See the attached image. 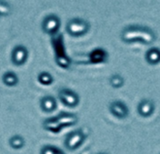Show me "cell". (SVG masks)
Wrapping results in <instances>:
<instances>
[{"label": "cell", "instance_id": "e0dca14e", "mask_svg": "<svg viewBox=\"0 0 160 154\" xmlns=\"http://www.w3.org/2000/svg\"><path fill=\"white\" fill-rule=\"evenodd\" d=\"M124 83H125V79L119 74H114L110 78V84L114 89H118V88L123 87Z\"/></svg>", "mask_w": 160, "mask_h": 154}, {"label": "cell", "instance_id": "8992f818", "mask_svg": "<svg viewBox=\"0 0 160 154\" xmlns=\"http://www.w3.org/2000/svg\"><path fill=\"white\" fill-rule=\"evenodd\" d=\"M111 113L117 119H126L129 114V109L127 104L120 100L112 101L109 106Z\"/></svg>", "mask_w": 160, "mask_h": 154}, {"label": "cell", "instance_id": "3957f363", "mask_svg": "<svg viewBox=\"0 0 160 154\" xmlns=\"http://www.w3.org/2000/svg\"><path fill=\"white\" fill-rule=\"evenodd\" d=\"M86 136L82 132V130H75L71 133H69L65 139V146L68 151H76L79 147L82 146V144L84 142Z\"/></svg>", "mask_w": 160, "mask_h": 154}, {"label": "cell", "instance_id": "9a60e30c", "mask_svg": "<svg viewBox=\"0 0 160 154\" xmlns=\"http://www.w3.org/2000/svg\"><path fill=\"white\" fill-rule=\"evenodd\" d=\"M24 144H25L24 138L19 135L13 136L9 138V146L14 150H20L23 148Z\"/></svg>", "mask_w": 160, "mask_h": 154}, {"label": "cell", "instance_id": "7c38bea8", "mask_svg": "<svg viewBox=\"0 0 160 154\" xmlns=\"http://www.w3.org/2000/svg\"><path fill=\"white\" fill-rule=\"evenodd\" d=\"M43 128L53 134H58L62 130L63 126L59 123L56 117H53V118L47 119L43 122Z\"/></svg>", "mask_w": 160, "mask_h": 154}, {"label": "cell", "instance_id": "ba28073f", "mask_svg": "<svg viewBox=\"0 0 160 154\" xmlns=\"http://www.w3.org/2000/svg\"><path fill=\"white\" fill-rule=\"evenodd\" d=\"M138 113L143 118H148L155 112V104L152 100L142 99L138 105Z\"/></svg>", "mask_w": 160, "mask_h": 154}, {"label": "cell", "instance_id": "2e32d148", "mask_svg": "<svg viewBox=\"0 0 160 154\" xmlns=\"http://www.w3.org/2000/svg\"><path fill=\"white\" fill-rule=\"evenodd\" d=\"M38 79L40 84L45 85V86H49V85H51L53 82L52 76L49 72H46V71L40 72L38 77Z\"/></svg>", "mask_w": 160, "mask_h": 154}, {"label": "cell", "instance_id": "8fae6325", "mask_svg": "<svg viewBox=\"0 0 160 154\" xmlns=\"http://www.w3.org/2000/svg\"><path fill=\"white\" fill-rule=\"evenodd\" d=\"M145 60L151 65H157L160 63V49L157 47L150 48L145 53Z\"/></svg>", "mask_w": 160, "mask_h": 154}, {"label": "cell", "instance_id": "30bf717a", "mask_svg": "<svg viewBox=\"0 0 160 154\" xmlns=\"http://www.w3.org/2000/svg\"><path fill=\"white\" fill-rule=\"evenodd\" d=\"M40 108L46 113H51L54 111L57 108L56 99L52 95H45L40 100Z\"/></svg>", "mask_w": 160, "mask_h": 154}, {"label": "cell", "instance_id": "9c48e42d", "mask_svg": "<svg viewBox=\"0 0 160 154\" xmlns=\"http://www.w3.org/2000/svg\"><path fill=\"white\" fill-rule=\"evenodd\" d=\"M57 121L59 122V123L64 127H68V126H73L75 124H77V123L79 122L78 117L75 114L72 113H68V112H61L56 116Z\"/></svg>", "mask_w": 160, "mask_h": 154}, {"label": "cell", "instance_id": "5bb4252c", "mask_svg": "<svg viewBox=\"0 0 160 154\" xmlns=\"http://www.w3.org/2000/svg\"><path fill=\"white\" fill-rule=\"evenodd\" d=\"M2 80H3V83L7 85L8 87H14L19 82L18 76L12 71L5 72L2 76Z\"/></svg>", "mask_w": 160, "mask_h": 154}, {"label": "cell", "instance_id": "d6986e66", "mask_svg": "<svg viewBox=\"0 0 160 154\" xmlns=\"http://www.w3.org/2000/svg\"><path fill=\"white\" fill-rule=\"evenodd\" d=\"M10 8L7 3H3L0 1V15H8L9 14Z\"/></svg>", "mask_w": 160, "mask_h": 154}, {"label": "cell", "instance_id": "4fadbf2b", "mask_svg": "<svg viewBox=\"0 0 160 154\" xmlns=\"http://www.w3.org/2000/svg\"><path fill=\"white\" fill-rule=\"evenodd\" d=\"M108 53L104 49H95L90 54V62L94 64L104 63L108 58Z\"/></svg>", "mask_w": 160, "mask_h": 154}, {"label": "cell", "instance_id": "ffe728a7", "mask_svg": "<svg viewBox=\"0 0 160 154\" xmlns=\"http://www.w3.org/2000/svg\"><path fill=\"white\" fill-rule=\"evenodd\" d=\"M98 154H108V153H106V152H100V153H98Z\"/></svg>", "mask_w": 160, "mask_h": 154}, {"label": "cell", "instance_id": "5b68a950", "mask_svg": "<svg viewBox=\"0 0 160 154\" xmlns=\"http://www.w3.org/2000/svg\"><path fill=\"white\" fill-rule=\"evenodd\" d=\"M58 97L60 101L68 108H75L80 103L79 94L68 88H62L58 92Z\"/></svg>", "mask_w": 160, "mask_h": 154}, {"label": "cell", "instance_id": "277c9868", "mask_svg": "<svg viewBox=\"0 0 160 154\" xmlns=\"http://www.w3.org/2000/svg\"><path fill=\"white\" fill-rule=\"evenodd\" d=\"M60 25H61L60 18L55 14H50L43 19L41 27H42V31L45 34L50 36H54L59 31Z\"/></svg>", "mask_w": 160, "mask_h": 154}, {"label": "cell", "instance_id": "6da1fadb", "mask_svg": "<svg viewBox=\"0 0 160 154\" xmlns=\"http://www.w3.org/2000/svg\"><path fill=\"white\" fill-rule=\"evenodd\" d=\"M156 32L148 26L132 24L126 26L120 35V38L125 43L141 42L142 44L151 45L157 40Z\"/></svg>", "mask_w": 160, "mask_h": 154}, {"label": "cell", "instance_id": "ac0fdd59", "mask_svg": "<svg viewBox=\"0 0 160 154\" xmlns=\"http://www.w3.org/2000/svg\"><path fill=\"white\" fill-rule=\"evenodd\" d=\"M40 154H66L61 149H58L54 146L46 145L43 146L40 150Z\"/></svg>", "mask_w": 160, "mask_h": 154}, {"label": "cell", "instance_id": "7a4b0ae2", "mask_svg": "<svg viewBox=\"0 0 160 154\" xmlns=\"http://www.w3.org/2000/svg\"><path fill=\"white\" fill-rule=\"evenodd\" d=\"M90 30V23L87 20L73 18L69 20L66 26V31L72 36H82L86 35Z\"/></svg>", "mask_w": 160, "mask_h": 154}, {"label": "cell", "instance_id": "52a82bcc", "mask_svg": "<svg viewBox=\"0 0 160 154\" xmlns=\"http://www.w3.org/2000/svg\"><path fill=\"white\" fill-rule=\"evenodd\" d=\"M28 59V51L22 45L16 46L11 52V61L15 65H22Z\"/></svg>", "mask_w": 160, "mask_h": 154}]
</instances>
